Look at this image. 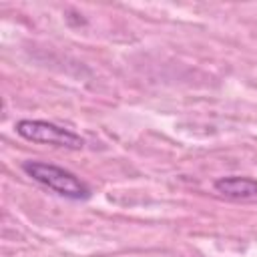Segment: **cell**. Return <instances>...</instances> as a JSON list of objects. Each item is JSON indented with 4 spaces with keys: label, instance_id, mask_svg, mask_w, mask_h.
Masks as SVG:
<instances>
[{
    "label": "cell",
    "instance_id": "obj_2",
    "mask_svg": "<svg viewBox=\"0 0 257 257\" xmlns=\"http://www.w3.org/2000/svg\"><path fill=\"white\" fill-rule=\"evenodd\" d=\"M16 133L30 141V143H42V145H52V147H64L78 151L84 147V139L70 128H64L60 124L48 122V120H32V118H22L16 122Z\"/></svg>",
    "mask_w": 257,
    "mask_h": 257
},
{
    "label": "cell",
    "instance_id": "obj_3",
    "mask_svg": "<svg viewBox=\"0 0 257 257\" xmlns=\"http://www.w3.org/2000/svg\"><path fill=\"white\" fill-rule=\"evenodd\" d=\"M213 187L223 197L235 199V201H247L257 197V179H251V177H239V175L221 177L213 183Z\"/></svg>",
    "mask_w": 257,
    "mask_h": 257
},
{
    "label": "cell",
    "instance_id": "obj_1",
    "mask_svg": "<svg viewBox=\"0 0 257 257\" xmlns=\"http://www.w3.org/2000/svg\"><path fill=\"white\" fill-rule=\"evenodd\" d=\"M22 171L32 177L36 183L44 185L46 189L54 191L60 197L72 199V201H84L90 197V189L84 181H80L74 173L52 165V163H44V161H24L22 163Z\"/></svg>",
    "mask_w": 257,
    "mask_h": 257
}]
</instances>
